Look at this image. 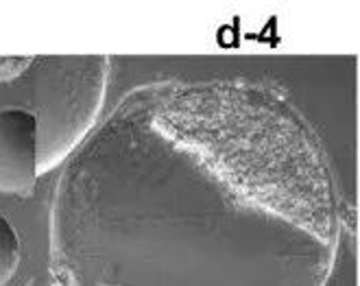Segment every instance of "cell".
Listing matches in <instances>:
<instances>
[{"label": "cell", "mask_w": 360, "mask_h": 286, "mask_svg": "<svg viewBox=\"0 0 360 286\" xmlns=\"http://www.w3.org/2000/svg\"><path fill=\"white\" fill-rule=\"evenodd\" d=\"M39 170L37 118L22 107H0V190L27 192Z\"/></svg>", "instance_id": "obj_1"}, {"label": "cell", "mask_w": 360, "mask_h": 286, "mask_svg": "<svg viewBox=\"0 0 360 286\" xmlns=\"http://www.w3.org/2000/svg\"><path fill=\"white\" fill-rule=\"evenodd\" d=\"M20 238L15 228L0 214V286H5L18 269Z\"/></svg>", "instance_id": "obj_2"}]
</instances>
